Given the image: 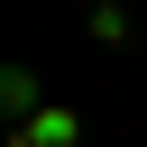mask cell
Wrapping results in <instances>:
<instances>
[{
    "instance_id": "1",
    "label": "cell",
    "mask_w": 147,
    "mask_h": 147,
    "mask_svg": "<svg viewBox=\"0 0 147 147\" xmlns=\"http://www.w3.org/2000/svg\"><path fill=\"white\" fill-rule=\"evenodd\" d=\"M9 147H83V110H74V101H37V110L9 129Z\"/></svg>"
},
{
    "instance_id": "2",
    "label": "cell",
    "mask_w": 147,
    "mask_h": 147,
    "mask_svg": "<svg viewBox=\"0 0 147 147\" xmlns=\"http://www.w3.org/2000/svg\"><path fill=\"white\" fill-rule=\"evenodd\" d=\"M46 101V83H37V64H0V119H28Z\"/></svg>"
},
{
    "instance_id": "3",
    "label": "cell",
    "mask_w": 147,
    "mask_h": 147,
    "mask_svg": "<svg viewBox=\"0 0 147 147\" xmlns=\"http://www.w3.org/2000/svg\"><path fill=\"white\" fill-rule=\"evenodd\" d=\"M92 37L101 46H129V9H92Z\"/></svg>"
},
{
    "instance_id": "4",
    "label": "cell",
    "mask_w": 147,
    "mask_h": 147,
    "mask_svg": "<svg viewBox=\"0 0 147 147\" xmlns=\"http://www.w3.org/2000/svg\"><path fill=\"white\" fill-rule=\"evenodd\" d=\"M92 9H129V0H92Z\"/></svg>"
}]
</instances>
